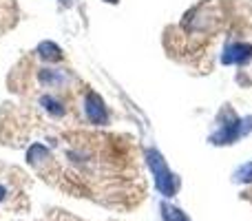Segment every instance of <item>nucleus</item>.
Here are the masks:
<instances>
[{
	"instance_id": "nucleus-1",
	"label": "nucleus",
	"mask_w": 252,
	"mask_h": 221,
	"mask_svg": "<svg viewBox=\"0 0 252 221\" xmlns=\"http://www.w3.org/2000/svg\"><path fill=\"white\" fill-rule=\"evenodd\" d=\"M221 113L226 115V120L219 122L217 130L208 137V142L213 146H230V144H237L241 137H246L252 130V115L239 117L230 109H223Z\"/></svg>"
},
{
	"instance_id": "nucleus-2",
	"label": "nucleus",
	"mask_w": 252,
	"mask_h": 221,
	"mask_svg": "<svg viewBox=\"0 0 252 221\" xmlns=\"http://www.w3.org/2000/svg\"><path fill=\"white\" fill-rule=\"evenodd\" d=\"M144 157H146L148 170H151L153 182H155V188L159 190V195H164L166 199L177 195V190H179V177L168 168L164 155H161L157 148H146Z\"/></svg>"
},
{
	"instance_id": "nucleus-3",
	"label": "nucleus",
	"mask_w": 252,
	"mask_h": 221,
	"mask_svg": "<svg viewBox=\"0 0 252 221\" xmlns=\"http://www.w3.org/2000/svg\"><path fill=\"white\" fill-rule=\"evenodd\" d=\"M82 106H84V115H87L89 124H93V126H106L109 124V120H111L109 109H106L104 100H102L95 91H87Z\"/></svg>"
},
{
	"instance_id": "nucleus-4",
	"label": "nucleus",
	"mask_w": 252,
	"mask_h": 221,
	"mask_svg": "<svg viewBox=\"0 0 252 221\" xmlns=\"http://www.w3.org/2000/svg\"><path fill=\"white\" fill-rule=\"evenodd\" d=\"M252 60V44L250 42H228L221 51L223 66H244Z\"/></svg>"
},
{
	"instance_id": "nucleus-5",
	"label": "nucleus",
	"mask_w": 252,
	"mask_h": 221,
	"mask_svg": "<svg viewBox=\"0 0 252 221\" xmlns=\"http://www.w3.org/2000/svg\"><path fill=\"white\" fill-rule=\"evenodd\" d=\"M38 80L44 84V87H62V84L69 80V75L60 69H40Z\"/></svg>"
},
{
	"instance_id": "nucleus-6",
	"label": "nucleus",
	"mask_w": 252,
	"mask_h": 221,
	"mask_svg": "<svg viewBox=\"0 0 252 221\" xmlns=\"http://www.w3.org/2000/svg\"><path fill=\"white\" fill-rule=\"evenodd\" d=\"M35 51H38V56L42 58L44 62H58V60H62V49L58 47L56 42H51V40H44V42H40Z\"/></svg>"
},
{
	"instance_id": "nucleus-7",
	"label": "nucleus",
	"mask_w": 252,
	"mask_h": 221,
	"mask_svg": "<svg viewBox=\"0 0 252 221\" xmlns=\"http://www.w3.org/2000/svg\"><path fill=\"white\" fill-rule=\"evenodd\" d=\"M40 106H42V109L47 111L51 117H62V115H64V113H66L64 102H62V100H58L56 95H49V93H47V95H42V97H40Z\"/></svg>"
},
{
	"instance_id": "nucleus-8",
	"label": "nucleus",
	"mask_w": 252,
	"mask_h": 221,
	"mask_svg": "<svg viewBox=\"0 0 252 221\" xmlns=\"http://www.w3.org/2000/svg\"><path fill=\"white\" fill-rule=\"evenodd\" d=\"M49 159H51L49 148L42 146V144H33V146H29V151H27V161H29L31 166H40Z\"/></svg>"
},
{
	"instance_id": "nucleus-9",
	"label": "nucleus",
	"mask_w": 252,
	"mask_h": 221,
	"mask_svg": "<svg viewBox=\"0 0 252 221\" xmlns=\"http://www.w3.org/2000/svg\"><path fill=\"white\" fill-rule=\"evenodd\" d=\"M159 210H161V219H164V221H190L186 217V213H182L177 206L168 204V201H161Z\"/></svg>"
},
{
	"instance_id": "nucleus-10",
	"label": "nucleus",
	"mask_w": 252,
	"mask_h": 221,
	"mask_svg": "<svg viewBox=\"0 0 252 221\" xmlns=\"http://www.w3.org/2000/svg\"><path fill=\"white\" fill-rule=\"evenodd\" d=\"M235 182L237 184H252V161H246L244 166L235 170Z\"/></svg>"
},
{
	"instance_id": "nucleus-11",
	"label": "nucleus",
	"mask_w": 252,
	"mask_h": 221,
	"mask_svg": "<svg viewBox=\"0 0 252 221\" xmlns=\"http://www.w3.org/2000/svg\"><path fill=\"white\" fill-rule=\"evenodd\" d=\"M7 195H9V188H7V186H2V184H0V204H2V201L7 199Z\"/></svg>"
},
{
	"instance_id": "nucleus-12",
	"label": "nucleus",
	"mask_w": 252,
	"mask_h": 221,
	"mask_svg": "<svg viewBox=\"0 0 252 221\" xmlns=\"http://www.w3.org/2000/svg\"><path fill=\"white\" fill-rule=\"evenodd\" d=\"M104 2H109V4H118L120 0H104Z\"/></svg>"
}]
</instances>
